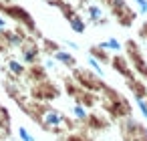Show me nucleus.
Listing matches in <instances>:
<instances>
[{"mask_svg":"<svg viewBox=\"0 0 147 141\" xmlns=\"http://www.w3.org/2000/svg\"><path fill=\"white\" fill-rule=\"evenodd\" d=\"M99 103H101V109L105 111V115L111 121H121V119H125L133 113L131 101L111 85L103 87V91L99 93Z\"/></svg>","mask_w":147,"mask_h":141,"instance_id":"f257e3e1","label":"nucleus"},{"mask_svg":"<svg viewBox=\"0 0 147 141\" xmlns=\"http://www.w3.org/2000/svg\"><path fill=\"white\" fill-rule=\"evenodd\" d=\"M0 14L6 16V18H10V20H14V22H18V26L26 28V32H28L30 36H34V38H42V34H40L38 28H36V22H34L32 14H30L24 6L14 4V2H10V4H2V8H0Z\"/></svg>","mask_w":147,"mask_h":141,"instance_id":"f03ea898","label":"nucleus"},{"mask_svg":"<svg viewBox=\"0 0 147 141\" xmlns=\"http://www.w3.org/2000/svg\"><path fill=\"white\" fill-rule=\"evenodd\" d=\"M123 49H125V53H127L125 57H127V61H129L133 73L139 75V77L147 83V59H145V55H143L139 43L133 40V38H127V40L123 43Z\"/></svg>","mask_w":147,"mask_h":141,"instance_id":"7ed1b4c3","label":"nucleus"},{"mask_svg":"<svg viewBox=\"0 0 147 141\" xmlns=\"http://www.w3.org/2000/svg\"><path fill=\"white\" fill-rule=\"evenodd\" d=\"M73 73H71V77L75 79V83L81 87V89H85V91H91V93H101L103 91V87L107 85L99 75H95L91 69H87V67H75V69H71Z\"/></svg>","mask_w":147,"mask_h":141,"instance_id":"20e7f679","label":"nucleus"},{"mask_svg":"<svg viewBox=\"0 0 147 141\" xmlns=\"http://www.w3.org/2000/svg\"><path fill=\"white\" fill-rule=\"evenodd\" d=\"M119 123V133L123 141H147V127L137 121L133 115L117 121Z\"/></svg>","mask_w":147,"mask_h":141,"instance_id":"39448f33","label":"nucleus"},{"mask_svg":"<svg viewBox=\"0 0 147 141\" xmlns=\"http://www.w3.org/2000/svg\"><path fill=\"white\" fill-rule=\"evenodd\" d=\"M109 10H111L113 18L117 20V24L123 28H131L133 22L137 20V12L127 4V0H111Z\"/></svg>","mask_w":147,"mask_h":141,"instance_id":"423d86ee","label":"nucleus"},{"mask_svg":"<svg viewBox=\"0 0 147 141\" xmlns=\"http://www.w3.org/2000/svg\"><path fill=\"white\" fill-rule=\"evenodd\" d=\"M59 97H61V87L57 83H53L51 79L32 85V89H30V99L40 101V103H49V101H55Z\"/></svg>","mask_w":147,"mask_h":141,"instance_id":"0eeeda50","label":"nucleus"},{"mask_svg":"<svg viewBox=\"0 0 147 141\" xmlns=\"http://www.w3.org/2000/svg\"><path fill=\"white\" fill-rule=\"evenodd\" d=\"M20 61L28 67V65H34V63H40V45L34 40V36H26L22 43H20Z\"/></svg>","mask_w":147,"mask_h":141,"instance_id":"6e6552de","label":"nucleus"},{"mask_svg":"<svg viewBox=\"0 0 147 141\" xmlns=\"http://www.w3.org/2000/svg\"><path fill=\"white\" fill-rule=\"evenodd\" d=\"M87 129H91L93 133H103V131H107L109 129V125H111V119L109 117H105L103 113H99V111H89V115H87V119H85V123H83Z\"/></svg>","mask_w":147,"mask_h":141,"instance_id":"1a4fd4ad","label":"nucleus"},{"mask_svg":"<svg viewBox=\"0 0 147 141\" xmlns=\"http://www.w3.org/2000/svg\"><path fill=\"white\" fill-rule=\"evenodd\" d=\"M109 65H111V69H113L117 75H121L123 79H133V77H137V75L133 73V69H131L127 57L121 55V53H115V57H111Z\"/></svg>","mask_w":147,"mask_h":141,"instance_id":"9d476101","label":"nucleus"},{"mask_svg":"<svg viewBox=\"0 0 147 141\" xmlns=\"http://www.w3.org/2000/svg\"><path fill=\"white\" fill-rule=\"evenodd\" d=\"M24 77L28 79V83L36 85V83H42V81H47V79H49V71L45 69V65H42V63H34V65H28V67H26Z\"/></svg>","mask_w":147,"mask_h":141,"instance_id":"9b49d317","label":"nucleus"},{"mask_svg":"<svg viewBox=\"0 0 147 141\" xmlns=\"http://www.w3.org/2000/svg\"><path fill=\"white\" fill-rule=\"evenodd\" d=\"M125 85H127V89L133 93V99H145V97H147V83H145L143 79H137V77L125 79Z\"/></svg>","mask_w":147,"mask_h":141,"instance_id":"f8f14e48","label":"nucleus"},{"mask_svg":"<svg viewBox=\"0 0 147 141\" xmlns=\"http://www.w3.org/2000/svg\"><path fill=\"white\" fill-rule=\"evenodd\" d=\"M73 99H75V103L83 105L85 109H93V107L99 105V95L97 93H91V91H85V89H81Z\"/></svg>","mask_w":147,"mask_h":141,"instance_id":"ddd939ff","label":"nucleus"},{"mask_svg":"<svg viewBox=\"0 0 147 141\" xmlns=\"http://www.w3.org/2000/svg\"><path fill=\"white\" fill-rule=\"evenodd\" d=\"M51 59H53L55 63L63 65V67H69V69H75V67H77V59H75V55H71V53H69V51H65V49L57 51Z\"/></svg>","mask_w":147,"mask_h":141,"instance_id":"4468645a","label":"nucleus"},{"mask_svg":"<svg viewBox=\"0 0 147 141\" xmlns=\"http://www.w3.org/2000/svg\"><path fill=\"white\" fill-rule=\"evenodd\" d=\"M24 73H26V65L20 59H8L6 61V75H12L14 79H20V77H24Z\"/></svg>","mask_w":147,"mask_h":141,"instance_id":"2eb2a0df","label":"nucleus"},{"mask_svg":"<svg viewBox=\"0 0 147 141\" xmlns=\"http://www.w3.org/2000/svg\"><path fill=\"white\" fill-rule=\"evenodd\" d=\"M87 55H91L93 59H97L101 65H109V61H111V53L107 49H103L101 45H91L89 51H87Z\"/></svg>","mask_w":147,"mask_h":141,"instance_id":"dca6fc26","label":"nucleus"},{"mask_svg":"<svg viewBox=\"0 0 147 141\" xmlns=\"http://www.w3.org/2000/svg\"><path fill=\"white\" fill-rule=\"evenodd\" d=\"M69 22V28L75 32V34H85V30H87V20L81 16V14H75L71 20H67Z\"/></svg>","mask_w":147,"mask_h":141,"instance_id":"f3484780","label":"nucleus"},{"mask_svg":"<svg viewBox=\"0 0 147 141\" xmlns=\"http://www.w3.org/2000/svg\"><path fill=\"white\" fill-rule=\"evenodd\" d=\"M57 51H61V43L59 40H53V38H47V36L40 38V53H47L49 57H53Z\"/></svg>","mask_w":147,"mask_h":141,"instance_id":"a211bd4d","label":"nucleus"},{"mask_svg":"<svg viewBox=\"0 0 147 141\" xmlns=\"http://www.w3.org/2000/svg\"><path fill=\"white\" fill-rule=\"evenodd\" d=\"M63 87H65V93H67L69 97H75V95L81 91V87L75 83V79H73L71 75H67V77L63 79Z\"/></svg>","mask_w":147,"mask_h":141,"instance_id":"6ab92c4d","label":"nucleus"},{"mask_svg":"<svg viewBox=\"0 0 147 141\" xmlns=\"http://www.w3.org/2000/svg\"><path fill=\"white\" fill-rule=\"evenodd\" d=\"M10 51H12V45H10L8 28H2L0 30V55H8Z\"/></svg>","mask_w":147,"mask_h":141,"instance_id":"aec40b11","label":"nucleus"},{"mask_svg":"<svg viewBox=\"0 0 147 141\" xmlns=\"http://www.w3.org/2000/svg\"><path fill=\"white\" fill-rule=\"evenodd\" d=\"M103 49H107L109 53L113 51V53H121L123 51V43L119 40V38H115V36H111V38H107V40H103V43H99Z\"/></svg>","mask_w":147,"mask_h":141,"instance_id":"412c9836","label":"nucleus"},{"mask_svg":"<svg viewBox=\"0 0 147 141\" xmlns=\"http://www.w3.org/2000/svg\"><path fill=\"white\" fill-rule=\"evenodd\" d=\"M87 115H89V109H85L83 105L75 103V107H73V119H75V121H77L79 125H83V123H85Z\"/></svg>","mask_w":147,"mask_h":141,"instance_id":"4be33fe9","label":"nucleus"},{"mask_svg":"<svg viewBox=\"0 0 147 141\" xmlns=\"http://www.w3.org/2000/svg\"><path fill=\"white\" fill-rule=\"evenodd\" d=\"M87 14L91 16V20H93V24H95L97 20L103 18V6H101V4H87Z\"/></svg>","mask_w":147,"mask_h":141,"instance_id":"5701e85b","label":"nucleus"},{"mask_svg":"<svg viewBox=\"0 0 147 141\" xmlns=\"http://www.w3.org/2000/svg\"><path fill=\"white\" fill-rule=\"evenodd\" d=\"M87 65H89V69L95 73V75H99L101 79H105V71H103V65L97 61V59H93L91 55H87Z\"/></svg>","mask_w":147,"mask_h":141,"instance_id":"b1692460","label":"nucleus"},{"mask_svg":"<svg viewBox=\"0 0 147 141\" xmlns=\"http://www.w3.org/2000/svg\"><path fill=\"white\" fill-rule=\"evenodd\" d=\"M65 141H93V139H91L85 131H77V133L73 131V133H69V135L65 137Z\"/></svg>","mask_w":147,"mask_h":141,"instance_id":"393cba45","label":"nucleus"},{"mask_svg":"<svg viewBox=\"0 0 147 141\" xmlns=\"http://www.w3.org/2000/svg\"><path fill=\"white\" fill-rule=\"evenodd\" d=\"M16 135H18V139H20V141H34V135H32L26 127H22V125L16 129Z\"/></svg>","mask_w":147,"mask_h":141,"instance_id":"a878e982","label":"nucleus"},{"mask_svg":"<svg viewBox=\"0 0 147 141\" xmlns=\"http://www.w3.org/2000/svg\"><path fill=\"white\" fill-rule=\"evenodd\" d=\"M133 101H135V105H137V109H139L141 117L147 121V103H145V99H133Z\"/></svg>","mask_w":147,"mask_h":141,"instance_id":"bb28decb","label":"nucleus"},{"mask_svg":"<svg viewBox=\"0 0 147 141\" xmlns=\"http://www.w3.org/2000/svg\"><path fill=\"white\" fill-rule=\"evenodd\" d=\"M133 2L137 4V14H147V0H133Z\"/></svg>","mask_w":147,"mask_h":141,"instance_id":"cd10ccee","label":"nucleus"},{"mask_svg":"<svg viewBox=\"0 0 147 141\" xmlns=\"http://www.w3.org/2000/svg\"><path fill=\"white\" fill-rule=\"evenodd\" d=\"M137 36H139L143 43H147V20H145V22L139 26V30H137Z\"/></svg>","mask_w":147,"mask_h":141,"instance_id":"c85d7f7f","label":"nucleus"},{"mask_svg":"<svg viewBox=\"0 0 147 141\" xmlns=\"http://www.w3.org/2000/svg\"><path fill=\"white\" fill-rule=\"evenodd\" d=\"M65 47H67L69 51H79V49H81V45L75 43V40H65Z\"/></svg>","mask_w":147,"mask_h":141,"instance_id":"c756f323","label":"nucleus"},{"mask_svg":"<svg viewBox=\"0 0 147 141\" xmlns=\"http://www.w3.org/2000/svg\"><path fill=\"white\" fill-rule=\"evenodd\" d=\"M2 28H6V16L0 14V30H2Z\"/></svg>","mask_w":147,"mask_h":141,"instance_id":"7c9ffc66","label":"nucleus"},{"mask_svg":"<svg viewBox=\"0 0 147 141\" xmlns=\"http://www.w3.org/2000/svg\"><path fill=\"white\" fill-rule=\"evenodd\" d=\"M103 4H105V6H109V4H111V0H101V6H103Z\"/></svg>","mask_w":147,"mask_h":141,"instance_id":"2f4dec72","label":"nucleus"},{"mask_svg":"<svg viewBox=\"0 0 147 141\" xmlns=\"http://www.w3.org/2000/svg\"><path fill=\"white\" fill-rule=\"evenodd\" d=\"M79 2H81V4H85V2H87V0H79Z\"/></svg>","mask_w":147,"mask_h":141,"instance_id":"473e14b6","label":"nucleus"}]
</instances>
